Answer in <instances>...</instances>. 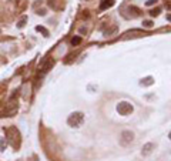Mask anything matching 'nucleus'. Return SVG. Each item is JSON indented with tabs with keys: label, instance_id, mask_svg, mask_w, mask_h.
<instances>
[{
	"label": "nucleus",
	"instance_id": "1",
	"mask_svg": "<svg viewBox=\"0 0 171 161\" xmlns=\"http://www.w3.org/2000/svg\"><path fill=\"white\" fill-rule=\"evenodd\" d=\"M6 131V136H7V141L10 143V146L13 148H19L20 147V143H22V140H20V133H19V130L16 127H9L7 130L5 128Z\"/></svg>",
	"mask_w": 171,
	"mask_h": 161
},
{
	"label": "nucleus",
	"instance_id": "2",
	"mask_svg": "<svg viewBox=\"0 0 171 161\" xmlns=\"http://www.w3.org/2000/svg\"><path fill=\"white\" fill-rule=\"evenodd\" d=\"M84 121V114L80 113V111H76V113H71L67 119V124L70 127H80Z\"/></svg>",
	"mask_w": 171,
	"mask_h": 161
},
{
	"label": "nucleus",
	"instance_id": "3",
	"mask_svg": "<svg viewBox=\"0 0 171 161\" xmlns=\"http://www.w3.org/2000/svg\"><path fill=\"white\" fill-rule=\"evenodd\" d=\"M133 106L130 104V103H127V101H121V103H118L117 104V111L121 114V116H128V114L133 113Z\"/></svg>",
	"mask_w": 171,
	"mask_h": 161
},
{
	"label": "nucleus",
	"instance_id": "4",
	"mask_svg": "<svg viewBox=\"0 0 171 161\" xmlns=\"http://www.w3.org/2000/svg\"><path fill=\"white\" fill-rule=\"evenodd\" d=\"M133 138H134V134L131 133V131H124V133L121 134L120 143L123 146H127V144H130V143L133 141Z\"/></svg>",
	"mask_w": 171,
	"mask_h": 161
},
{
	"label": "nucleus",
	"instance_id": "5",
	"mask_svg": "<svg viewBox=\"0 0 171 161\" xmlns=\"http://www.w3.org/2000/svg\"><path fill=\"white\" fill-rule=\"evenodd\" d=\"M53 66H54V60H49L47 63H44L42 66V69H40V71H39V76H44Z\"/></svg>",
	"mask_w": 171,
	"mask_h": 161
},
{
	"label": "nucleus",
	"instance_id": "6",
	"mask_svg": "<svg viewBox=\"0 0 171 161\" xmlns=\"http://www.w3.org/2000/svg\"><path fill=\"white\" fill-rule=\"evenodd\" d=\"M113 5H114V0H101V3H100V10H107Z\"/></svg>",
	"mask_w": 171,
	"mask_h": 161
},
{
	"label": "nucleus",
	"instance_id": "7",
	"mask_svg": "<svg viewBox=\"0 0 171 161\" xmlns=\"http://www.w3.org/2000/svg\"><path fill=\"white\" fill-rule=\"evenodd\" d=\"M151 148H154L153 143H148V144H145V146L143 147V154H144V156H148V154L151 153Z\"/></svg>",
	"mask_w": 171,
	"mask_h": 161
},
{
	"label": "nucleus",
	"instance_id": "8",
	"mask_svg": "<svg viewBox=\"0 0 171 161\" xmlns=\"http://www.w3.org/2000/svg\"><path fill=\"white\" fill-rule=\"evenodd\" d=\"M153 83H154V79H153V77H147V79L141 80V86H151Z\"/></svg>",
	"mask_w": 171,
	"mask_h": 161
},
{
	"label": "nucleus",
	"instance_id": "9",
	"mask_svg": "<svg viewBox=\"0 0 171 161\" xmlns=\"http://www.w3.org/2000/svg\"><path fill=\"white\" fill-rule=\"evenodd\" d=\"M36 30H37V32H40V33H43V36H44V37H47V36H49V30H47V29H44L43 26H37Z\"/></svg>",
	"mask_w": 171,
	"mask_h": 161
},
{
	"label": "nucleus",
	"instance_id": "10",
	"mask_svg": "<svg viewBox=\"0 0 171 161\" xmlns=\"http://www.w3.org/2000/svg\"><path fill=\"white\" fill-rule=\"evenodd\" d=\"M80 43H81V37L80 36H76V37L71 39V46H79Z\"/></svg>",
	"mask_w": 171,
	"mask_h": 161
},
{
	"label": "nucleus",
	"instance_id": "11",
	"mask_svg": "<svg viewBox=\"0 0 171 161\" xmlns=\"http://www.w3.org/2000/svg\"><path fill=\"white\" fill-rule=\"evenodd\" d=\"M6 146H7L6 138H0V150H2V151H5L6 150Z\"/></svg>",
	"mask_w": 171,
	"mask_h": 161
},
{
	"label": "nucleus",
	"instance_id": "12",
	"mask_svg": "<svg viewBox=\"0 0 171 161\" xmlns=\"http://www.w3.org/2000/svg\"><path fill=\"white\" fill-rule=\"evenodd\" d=\"M160 12H161V9H160V7L153 9L151 12H150V16H151V17H156V16H158V14H160Z\"/></svg>",
	"mask_w": 171,
	"mask_h": 161
},
{
	"label": "nucleus",
	"instance_id": "13",
	"mask_svg": "<svg viewBox=\"0 0 171 161\" xmlns=\"http://www.w3.org/2000/svg\"><path fill=\"white\" fill-rule=\"evenodd\" d=\"M26 20H27V19H26V16H24V17H22V20H20V22L17 23V27L19 29H23L24 24H26Z\"/></svg>",
	"mask_w": 171,
	"mask_h": 161
},
{
	"label": "nucleus",
	"instance_id": "14",
	"mask_svg": "<svg viewBox=\"0 0 171 161\" xmlns=\"http://www.w3.org/2000/svg\"><path fill=\"white\" fill-rule=\"evenodd\" d=\"M143 24H144V26H145V27H153V22H150V20H144V22H143Z\"/></svg>",
	"mask_w": 171,
	"mask_h": 161
},
{
	"label": "nucleus",
	"instance_id": "15",
	"mask_svg": "<svg viewBox=\"0 0 171 161\" xmlns=\"http://www.w3.org/2000/svg\"><path fill=\"white\" fill-rule=\"evenodd\" d=\"M156 2H157V0H148V2H147V6H151V5H154Z\"/></svg>",
	"mask_w": 171,
	"mask_h": 161
},
{
	"label": "nucleus",
	"instance_id": "16",
	"mask_svg": "<svg viewBox=\"0 0 171 161\" xmlns=\"http://www.w3.org/2000/svg\"><path fill=\"white\" fill-rule=\"evenodd\" d=\"M167 20H168V22H171V14H167Z\"/></svg>",
	"mask_w": 171,
	"mask_h": 161
},
{
	"label": "nucleus",
	"instance_id": "17",
	"mask_svg": "<svg viewBox=\"0 0 171 161\" xmlns=\"http://www.w3.org/2000/svg\"><path fill=\"white\" fill-rule=\"evenodd\" d=\"M167 7H168V9L171 10V3H168V5H167Z\"/></svg>",
	"mask_w": 171,
	"mask_h": 161
},
{
	"label": "nucleus",
	"instance_id": "18",
	"mask_svg": "<svg viewBox=\"0 0 171 161\" xmlns=\"http://www.w3.org/2000/svg\"><path fill=\"white\" fill-rule=\"evenodd\" d=\"M168 137H170V140H171V133H170V136H168Z\"/></svg>",
	"mask_w": 171,
	"mask_h": 161
}]
</instances>
